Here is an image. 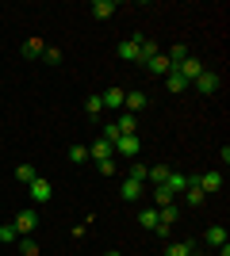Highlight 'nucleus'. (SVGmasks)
I'll list each match as a JSON object with an SVG mask.
<instances>
[{
  "mask_svg": "<svg viewBox=\"0 0 230 256\" xmlns=\"http://www.w3.org/2000/svg\"><path fill=\"white\" fill-rule=\"evenodd\" d=\"M27 195H31L35 203L43 206V203H50V199H54V188H50V180H43V176H35V180L27 184Z\"/></svg>",
  "mask_w": 230,
  "mask_h": 256,
  "instance_id": "1",
  "label": "nucleus"
},
{
  "mask_svg": "<svg viewBox=\"0 0 230 256\" xmlns=\"http://www.w3.org/2000/svg\"><path fill=\"white\" fill-rule=\"evenodd\" d=\"M192 84H196L199 96H215V92H219V84H222V76H219V73H207V69H203V73H199Z\"/></svg>",
  "mask_w": 230,
  "mask_h": 256,
  "instance_id": "2",
  "label": "nucleus"
},
{
  "mask_svg": "<svg viewBox=\"0 0 230 256\" xmlns=\"http://www.w3.org/2000/svg\"><path fill=\"white\" fill-rule=\"evenodd\" d=\"M16 234H35V230H39V210H35V206H27V210H20L16 214Z\"/></svg>",
  "mask_w": 230,
  "mask_h": 256,
  "instance_id": "3",
  "label": "nucleus"
},
{
  "mask_svg": "<svg viewBox=\"0 0 230 256\" xmlns=\"http://www.w3.org/2000/svg\"><path fill=\"white\" fill-rule=\"evenodd\" d=\"M180 199H184V203L192 206V210H196V206H203V199H207V195L199 192V184H196V172L188 176V188H184V192H180Z\"/></svg>",
  "mask_w": 230,
  "mask_h": 256,
  "instance_id": "4",
  "label": "nucleus"
},
{
  "mask_svg": "<svg viewBox=\"0 0 230 256\" xmlns=\"http://www.w3.org/2000/svg\"><path fill=\"white\" fill-rule=\"evenodd\" d=\"M196 184L203 195H215L222 188V172H196Z\"/></svg>",
  "mask_w": 230,
  "mask_h": 256,
  "instance_id": "5",
  "label": "nucleus"
},
{
  "mask_svg": "<svg viewBox=\"0 0 230 256\" xmlns=\"http://www.w3.org/2000/svg\"><path fill=\"white\" fill-rule=\"evenodd\" d=\"M138 42H142V34H134V38H127V42H119V58L131 65H142V54H138Z\"/></svg>",
  "mask_w": 230,
  "mask_h": 256,
  "instance_id": "6",
  "label": "nucleus"
},
{
  "mask_svg": "<svg viewBox=\"0 0 230 256\" xmlns=\"http://www.w3.org/2000/svg\"><path fill=\"white\" fill-rule=\"evenodd\" d=\"M138 150H142V142H138V134H123L119 142H115V153H119V157H138Z\"/></svg>",
  "mask_w": 230,
  "mask_h": 256,
  "instance_id": "7",
  "label": "nucleus"
},
{
  "mask_svg": "<svg viewBox=\"0 0 230 256\" xmlns=\"http://www.w3.org/2000/svg\"><path fill=\"white\" fill-rule=\"evenodd\" d=\"M150 104L146 100V92H138V88H131V92H123V111H131V115H138L142 107Z\"/></svg>",
  "mask_w": 230,
  "mask_h": 256,
  "instance_id": "8",
  "label": "nucleus"
},
{
  "mask_svg": "<svg viewBox=\"0 0 230 256\" xmlns=\"http://www.w3.org/2000/svg\"><path fill=\"white\" fill-rule=\"evenodd\" d=\"M176 73H180V76L188 80V84H192V80H196V76L203 73V62H199V58H184V62L176 65Z\"/></svg>",
  "mask_w": 230,
  "mask_h": 256,
  "instance_id": "9",
  "label": "nucleus"
},
{
  "mask_svg": "<svg viewBox=\"0 0 230 256\" xmlns=\"http://www.w3.org/2000/svg\"><path fill=\"white\" fill-rule=\"evenodd\" d=\"M146 69H150V73L157 76V80H161V76H169V73H173V65H169V58H165V54H153L150 62H146Z\"/></svg>",
  "mask_w": 230,
  "mask_h": 256,
  "instance_id": "10",
  "label": "nucleus"
},
{
  "mask_svg": "<svg viewBox=\"0 0 230 256\" xmlns=\"http://www.w3.org/2000/svg\"><path fill=\"white\" fill-rule=\"evenodd\" d=\"M119 195H123V199H127V203H138V199H142V184H138V180H131V176H127V180H123L119 184Z\"/></svg>",
  "mask_w": 230,
  "mask_h": 256,
  "instance_id": "11",
  "label": "nucleus"
},
{
  "mask_svg": "<svg viewBox=\"0 0 230 256\" xmlns=\"http://www.w3.org/2000/svg\"><path fill=\"white\" fill-rule=\"evenodd\" d=\"M43 50H46V42L39 38V34H35V38H27V42L20 46V54L27 58V62H35V58H43Z\"/></svg>",
  "mask_w": 230,
  "mask_h": 256,
  "instance_id": "12",
  "label": "nucleus"
},
{
  "mask_svg": "<svg viewBox=\"0 0 230 256\" xmlns=\"http://www.w3.org/2000/svg\"><path fill=\"white\" fill-rule=\"evenodd\" d=\"M88 157H92V160H111V157H115V146L104 142V138H96V146L88 150Z\"/></svg>",
  "mask_w": 230,
  "mask_h": 256,
  "instance_id": "13",
  "label": "nucleus"
},
{
  "mask_svg": "<svg viewBox=\"0 0 230 256\" xmlns=\"http://www.w3.org/2000/svg\"><path fill=\"white\" fill-rule=\"evenodd\" d=\"M115 12H119L115 0H92V16H96V20H111Z\"/></svg>",
  "mask_w": 230,
  "mask_h": 256,
  "instance_id": "14",
  "label": "nucleus"
},
{
  "mask_svg": "<svg viewBox=\"0 0 230 256\" xmlns=\"http://www.w3.org/2000/svg\"><path fill=\"white\" fill-rule=\"evenodd\" d=\"M165 58H169V65H173V73H176V65L184 62V58H192V54H188V46H184V42H173Z\"/></svg>",
  "mask_w": 230,
  "mask_h": 256,
  "instance_id": "15",
  "label": "nucleus"
},
{
  "mask_svg": "<svg viewBox=\"0 0 230 256\" xmlns=\"http://www.w3.org/2000/svg\"><path fill=\"white\" fill-rule=\"evenodd\" d=\"M165 188H169V192H173L176 199H180V192L188 188V176H184V172H169V180H165Z\"/></svg>",
  "mask_w": 230,
  "mask_h": 256,
  "instance_id": "16",
  "label": "nucleus"
},
{
  "mask_svg": "<svg viewBox=\"0 0 230 256\" xmlns=\"http://www.w3.org/2000/svg\"><path fill=\"white\" fill-rule=\"evenodd\" d=\"M169 203H176V195L165 188V184H157L153 188V206H169Z\"/></svg>",
  "mask_w": 230,
  "mask_h": 256,
  "instance_id": "17",
  "label": "nucleus"
},
{
  "mask_svg": "<svg viewBox=\"0 0 230 256\" xmlns=\"http://www.w3.org/2000/svg\"><path fill=\"white\" fill-rule=\"evenodd\" d=\"M115 126H119V134H138V118H134L131 111H123V115H119V122H115Z\"/></svg>",
  "mask_w": 230,
  "mask_h": 256,
  "instance_id": "18",
  "label": "nucleus"
},
{
  "mask_svg": "<svg viewBox=\"0 0 230 256\" xmlns=\"http://www.w3.org/2000/svg\"><path fill=\"white\" fill-rule=\"evenodd\" d=\"M138 226H142V230H157V206H146V210H138Z\"/></svg>",
  "mask_w": 230,
  "mask_h": 256,
  "instance_id": "19",
  "label": "nucleus"
},
{
  "mask_svg": "<svg viewBox=\"0 0 230 256\" xmlns=\"http://www.w3.org/2000/svg\"><path fill=\"white\" fill-rule=\"evenodd\" d=\"M165 88H169L173 96H180V92H184V88H188V80H184V76H180V73H169V76H165Z\"/></svg>",
  "mask_w": 230,
  "mask_h": 256,
  "instance_id": "20",
  "label": "nucleus"
},
{
  "mask_svg": "<svg viewBox=\"0 0 230 256\" xmlns=\"http://www.w3.org/2000/svg\"><path fill=\"white\" fill-rule=\"evenodd\" d=\"M100 104L104 107H123V88H108V92L100 96Z\"/></svg>",
  "mask_w": 230,
  "mask_h": 256,
  "instance_id": "21",
  "label": "nucleus"
},
{
  "mask_svg": "<svg viewBox=\"0 0 230 256\" xmlns=\"http://www.w3.org/2000/svg\"><path fill=\"white\" fill-rule=\"evenodd\" d=\"M207 245H215V248L226 245V226H211L207 230Z\"/></svg>",
  "mask_w": 230,
  "mask_h": 256,
  "instance_id": "22",
  "label": "nucleus"
},
{
  "mask_svg": "<svg viewBox=\"0 0 230 256\" xmlns=\"http://www.w3.org/2000/svg\"><path fill=\"white\" fill-rule=\"evenodd\" d=\"M138 54H142V65H146L153 54H161V50H157V42H153V38H146V34H142V42H138Z\"/></svg>",
  "mask_w": 230,
  "mask_h": 256,
  "instance_id": "23",
  "label": "nucleus"
},
{
  "mask_svg": "<svg viewBox=\"0 0 230 256\" xmlns=\"http://www.w3.org/2000/svg\"><path fill=\"white\" fill-rule=\"evenodd\" d=\"M169 172H173L169 164H150V176H146V180H153V184H165V180H169Z\"/></svg>",
  "mask_w": 230,
  "mask_h": 256,
  "instance_id": "24",
  "label": "nucleus"
},
{
  "mask_svg": "<svg viewBox=\"0 0 230 256\" xmlns=\"http://www.w3.org/2000/svg\"><path fill=\"white\" fill-rule=\"evenodd\" d=\"M165 256H192V241H173L165 248Z\"/></svg>",
  "mask_w": 230,
  "mask_h": 256,
  "instance_id": "25",
  "label": "nucleus"
},
{
  "mask_svg": "<svg viewBox=\"0 0 230 256\" xmlns=\"http://www.w3.org/2000/svg\"><path fill=\"white\" fill-rule=\"evenodd\" d=\"M35 176H39V172H35V164H16V180H20V184H31Z\"/></svg>",
  "mask_w": 230,
  "mask_h": 256,
  "instance_id": "26",
  "label": "nucleus"
},
{
  "mask_svg": "<svg viewBox=\"0 0 230 256\" xmlns=\"http://www.w3.org/2000/svg\"><path fill=\"white\" fill-rule=\"evenodd\" d=\"M16 241H20V234H16V226H0V245H16Z\"/></svg>",
  "mask_w": 230,
  "mask_h": 256,
  "instance_id": "27",
  "label": "nucleus"
},
{
  "mask_svg": "<svg viewBox=\"0 0 230 256\" xmlns=\"http://www.w3.org/2000/svg\"><path fill=\"white\" fill-rule=\"evenodd\" d=\"M100 111H104L100 96H88V100H85V115H88V118H100Z\"/></svg>",
  "mask_w": 230,
  "mask_h": 256,
  "instance_id": "28",
  "label": "nucleus"
},
{
  "mask_svg": "<svg viewBox=\"0 0 230 256\" xmlns=\"http://www.w3.org/2000/svg\"><path fill=\"white\" fill-rule=\"evenodd\" d=\"M100 138H104V142H111V146H115V142H119L123 134H119V126H115V122H108V126L100 130Z\"/></svg>",
  "mask_w": 230,
  "mask_h": 256,
  "instance_id": "29",
  "label": "nucleus"
},
{
  "mask_svg": "<svg viewBox=\"0 0 230 256\" xmlns=\"http://www.w3.org/2000/svg\"><path fill=\"white\" fill-rule=\"evenodd\" d=\"M146 176H150V164H138V160H134V164H131V180L146 184Z\"/></svg>",
  "mask_w": 230,
  "mask_h": 256,
  "instance_id": "30",
  "label": "nucleus"
},
{
  "mask_svg": "<svg viewBox=\"0 0 230 256\" xmlns=\"http://www.w3.org/2000/svg\"><path fill=\"white\" fill-rule=\"evenodd\" d=\"M43 62H46V65H62V50L46 46V50H43Z\"/></svg>",
  "mask_w": 230,
  "mask_h": 256,
  "instance_id": "31",
  "label": "nucleus"
},
{
  "mask_svg": "<svg viewBox=\"0 0 230 256\" xmlns=\"http://www.w3.org/2000/svg\"><path fill=\"white\" fill-rule=\"evenodd\" d=\"M16 245H20V252H23V256H39V245H35L31 237H23V241H16Z\"/></svg>",
  "mask_w": 230,
  "mask_h": 256,
  "instance_id": "32",
  "label": "nucleus"
},
{
  "mask_svg": "<svg viewBox=\"0 0 230 256\" xmlns=\"http://www.w3.org/2000/svg\"><path fill=\"white\" fill-rule=\"evenodd\" d=\"M96 168H100V176H115L119 164H115V157H111V160H96Z\"/></svg>",
  "mask_w": 230,
  "mask_h": 256,
  "instance_id": "33",
  "label": "nucleus"
},
{
  "mask_svg": "<svg viewBox=\"0 0 230 256\" xmlns=\"http://www.w3.org/2000/svg\"><path fill=\"white\" fill-rule=\"evenodd\" d=\"M69 160H77V164L88 160V150H85V146H69Z\"/></svg>",
  "mask_w": 230,
  "mask_h": 256,
  "instance_id": "34",
  "label": "nucleus"
},
{
  "mask_svg": "<svg viewBox=\"0 0 230 256\" xmlns=\"http://www.w3.org/2000/svg\"><path fill=\"white\" fill-rule=\"evenodd\" d=\"M108 256H123V252H108Z\"/></svg>",
  "mask_w": 230,
  "mask_h": 256,
  "instance_id": "35",
  "label": "nucleus"
}]
</instances>
